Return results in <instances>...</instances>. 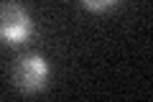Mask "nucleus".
Segmentation results:
<instances>
[{
    "mask_svg": "<svg viewBox=\"0 0 153 102\" xmlns=\"http://www.w3.org/2000/svg\"><path fill=\"white\" fill-rule=\"evenodd\" d=\"M49 61L41 54H23L13 64V84L21 95H38L49 87Z\"/></svg>",
    "mask_w": 153,
    "mask_h": 102,
    "instance_id": "f257e3e1",
    "label": "nucleus"
},
{
    "mask_svg": "<svg viewBox=\"0 0 153 102\" xmlns=\"http://www.w3.org/2000/svg\"><path fill=\"white\" fill-rule=\"evenodd\" d=\"M33 36V18L21 3L0 0V41L21 46Z\"/></svg>",
    "mask_w": 153,
    "mask_h": 102,
    "instance_id": "f03ea898",
    "label": "nucleus"
},
{
    "mask_svg": "<svg viewBox=\"0 0 153 102\" xmlns=\"http://www.w3.org/2000/svg\"><path fill=\"white\" fill-rule=\"evenodd\" d=\"M87 10H92V13H105V10H110V8L117 3V0H79Z\"/></svg>",
    "mask_w": 153,
    "mask_h": 102,
    "instance_id": "7ed1b4c3",
    "label": "nucleus"
}]
</instances>
